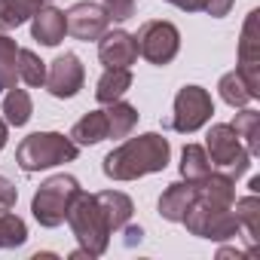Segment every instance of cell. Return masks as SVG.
Returning <instances> with one entry per match:
<instances>
[{
	"label": "cell",
	"instance_id": "cell-1",
	"mask_svg": "<svg viewBox=\"0 0 260 260\" xmlns=\"http://www.w3.org/2000/svg\"><path fill=\"white\" fill-rule=\"evenodd\" d=\"M169 156H172L169 138H162L156 132H147V135H138V138H128L125 144L110 150L104 156L101 169L110 181H135V178H144L150 172H162L169 166Z\"/></svg>",
	"mask_w": 260,
	"mask_h": 260
},
{
	"label": "cell",
	"instance_id": "cell-2",
	"mask_svg": "<svg viewBox=\"0 0 260 260\" xmlns=\"http://www.w3.org/2000/svg\"><path fill=\"white\" fill-rule=\"evenodd\" d=\"M64 220L71 223V230H74V236L80 242V248L71 254L74 260H80V257H101L107 251L110 226H107V217H104V211H101V205H98L95 196H89V193L80 190L74 196Z\"/></svg>",
	"mask_w": 260,
	"mask_h": 260
},
{
	"label": "cell",
	"instance_id": "cell-3",
	"mask_svg": "<svg viewBox=\"0 0 260 260\" xmlns=\"http://www.w3.org/2000/svg\"><path fill=\"white\" fill-rule=\"evenodd\" d=\"M80 153V147L58 135V132H34L28 135L19 150H16V162L22 166V172H40V169H52L58 162H74Z\"/></svg>",
	"mask_w": 260,
	"mask_h": 260
},
{
	"label": "cell",
	"instance_id": "cell-4",
	"mask_svg": "<svg viewBox=\"0 0 260 260\" xmlns=\"http://www.w3.org/2000/svg\"><path fill=\"white\" fill-rule=\"evenodd\" d=\"M77 193H80V184H77V178H71V175H55V178H49L46 184H40V190H37L34 199H31V211H34L37 223L46 226V230L64 223L68 208H71V202H74Z\"/></svg>",
	"mask_w": 260,
	"mask_h": 260
},
{
	"label": "cell",
	"instance_id": "cell-5",
	"mask_svg": "<svg viewBox=\"0 0 260 260\" xmlns=\"http://www.w3.org/2000/svg\"><path fill=\"white\" fill-rule=\"evenodd\" d=\"M205 153L211 159V166L230 178H239L251 169V153L242 147L239 135L233 132V125L217 122L208 128V138H205Z\"/></svg>",
	"mask_w": 260,
	"mask_h": 260
},
{
	"label": "cell",
	"instance_id": "cell-6",
	"mask_svg": "<svg viewBox=\"0 0 260 260\" xmlns=\"http://www.w3.org/2000/svg\"><path fill=\"white\" fill-rule=\"evenodd\" d=\"M181 223L193 233V236H202V239H214V242H223V239H233L239 236V220L230 208H211L205 202H199L193 196V202L187 205Z\"/></svg>",
	"mask_w": 260,
	"mask_h": 260
},
{
	"label": "cell",
	"instance_id": "cell-7",
	"mask_svg": "<svg viewBox=\"0 0 260 260\" xmlns=\"http://www.w3.org/2000/svg\"><path fill=\"white\" fill-rule=\"evenodd\" d=\"M214 113V104H211V95L202 89V86H184L178 95H175V113L162 122L166 128H175V132H196L202 128Z\"/></svg>",
	"mask_w": 260,
	"mask_h": 260
},
{
	"label": "cell",
	"instance_id": "cell-8",
	"mask_svg": "<svg viewBox=\"0 0 260 260\" xmlns=\"http://www.w3.org/2000/svg\"><path fill=\"white\" fill-rule=\"evenodd\" d=\"M135 43H138V55H144L156 68H166L181 49V34H178V28L172 22L153 19V22H144L138 28Z\"/></svg>",
	"mask_w": 260,
	"mask_h": 260
},
{
	"label": "cell",
	"instance_id": "cell-9",
	"mask_svg": "<svg viewBox=\"0 0 260 260\" xmlns=\"http://www.w3.org/2000/svg\"><path fill=\"white\" fill-rule=\"evenodd\" d=\"M257 19H260V13L251 10V13H248V22H245V28H242V40H239V68H236L254 98H260V37H257Z\"/></svg>",
	"mask_w": 260,
	"mask_h": 260
},
{
	"label": "cell",
	"instance_id": "cell-10",
	"mask_svg": "<svg viewBox=\"0 0 260 260\" xmlns=\"http://www.w3.org/2000/svg\"><path fill=\"white\" fill-rule=\"evenodd\" d=\"M64 19H68V34L74 40H83V43L98 40L110 28V22H113L110 13L101 4H92V0H80V4H74L64 13Z\"/></svg>",
	"mask_w": 260,
	"mask_h": 260
},
{
	"label": "cell",
	"instance_id": "cell-11",
	"mask_svg": "<svg viewBox=\"0 0 260 260\" xmlns=\"http://www.w3.org/2000/svg\"><path fill=\"white\" fill-rule=\"evenodd\" d=\"M83 80H86V71H83L80 58H77L74 52H64V55H58V58L49 64L43 86H46L55 98H74V95L83 89Z\"/></svg>",
	"mask_w": 260,
	"mask_h": 260
},
{
	"label": "cell",
	"instance_id": "cell-12",
	"mask_svg": "<svg viewBox=\"0 0 260 260\" xmlns=\"http://www.w3.org/2000/svg\"><path fill=\"white\" fill-rule=\"evenodd\" d=\"M98 58L104 68H128L138 58V43L125 31H104L98 37Z\"/></svg>",
	"mask_w": 260,
	"mask_h": 260
},
{
	"label": "cell",
	"instance_id": "cell-13",
	"mask_svg": "<svg viewBox=\"0 0 260 260\" xmlns=\"http://www.w3.org/2000/svg\"><path fill=\"white\" fill-rule=\"evenodd\" d=\"M196 199L211 208H233L236 202V178L211 169L202 181H196Z\"/></svg>",
	"mask_w": 260,
	"mask_h": 260
},
{
	"label": "cell",
	"instance_id": "cell-14",
	"mask_svg": "<svg viewBox=\"0 0 260 260\" xmlns=\"http://www.w3.org/2000/svg\"><path fill=\"white\" fill-rule=\"evenodd\" d=\"M31 34H34V40H40L43 46H58V43L64 40V34H68V19H64V13L55 10V7H49V4L40 7V10L34 13Z\"/></svg>",
	"mask_w": 260,
	"mask_h": 260
},
{
	"label": "cell",
	"instance_id": "cell-15",
	"mask_svg": "<svg viewBox=\"0 0 260 260\" xmlns=\"http://www.w3.org/2000/svg\"><path fill=\"white\" fill-rule=\"evenodd\" d=\"M193 196H196V184H190V181L169 184L166 193L159 196V214L166 220H172V223H181V217H184L187 205L193 202Z\"/></svg>",
	"mask_w": 260,
	"mask_h": 260
},
{
	"label": "cell",
	"instance_id": "cell-16",
	"mask_svg": "<svg viewBox=\"0 0 260 260\" xmlns=\"http://www.w3.org/2000/svg\"><path fill=\"white\" fill-rule=\"evenodd\" d=\"M95 199H98V205H101V211H104V217H107L110 233L122 230L128 220H132L135 205H132V199H128L125 193H119V190H104V193H95Z\"/></svg>",
	"mask_w": 260,
	"mask_h": 260
},
{
	"label": "cell",
	"instance_id": "cell-17",
	"mask_svg": "<svg viewBox=\"0 0 260 260\" xmlns=\"http://www.w3.org/2000/svg\"><path fill=\"white\" fill-rule=\"evenodd\" d=\"M71 138H74V144H77V147H80V144L92 147V144L104 141V138H107V113H104V110H89L83 119H77V122H74Z\"/></svg>",
	"mask_w": 260,
	"mask_h": 260
},
{
	"label": "cell",
	"instance_id": "cell-18",
	"mask_svg": "<svg viewBox=\"0 0 260 260\" xmlns=\"http://www.w3.org/2000/svg\"><path fill=\"white\" fill-rule=\"evenodd\" d=\"M49 0H0V31H13L22 22H28L40 7Z\"/></svg>",
	"mask_w": 260,
	"mask_h": 260
},
{
	"label": "cell",
	"instance_id": "cell-19",
	"mask_svg": "<svg viewBox=\"0 0 260 260\" xmlns=\"http://www.w3.org/2000/svg\"><path fill=\"white\" fill-rule=\"evenodd\" d=\"M104 113H107V138H125L138 125V110L119 98L110 101V107Z\"/></svg>",
	"mask_w": 260,
	"mask_h": 260
},
{
	"label": "cell",
	"instance_id": "cell-20",
	"mask_svg": "<svg viewBox=\"0 0 260 260\" xmlns=\"http://www.w3.org/2000/svg\"><path fill=\"white\" fill-rule=\"evenodd\" d=\"M128 86H132V74H128V68H107L104 77L98 80L95 98H98L101 104H110V101L122 98Z\"/></svg>",
	"mask_w": 260,
	"mask_h": 260
},
{
	"label": "cell",
	"instance_id": "cell-21",
	"mask_svg": "<svg viewBox=\"0 0 260 260\" xmlns=\"http://www.w3.org/2000/svg\"><path fill=\"white\" fill-rule=\"evenodd\" d=\"M233 214H236L239 226H245V239H248V245H251V251H254V248H257V239H260V202H257V193L239 199Z\"/></svg>",
	"mask_w": 260,
	"mask_h": 260
},
{
	"label": "cell",
	"instance_id": "cell-22",
	"mask_svg": "<svg viewBox=\"0 0 260 260\" xmlns=\"http://www.w3.org/2000/svg\"><path fill=\"white\" fill-rule=\"evenodd\" d=\"M230 125H233V132L245 141V150L251 156H257L260 153V113L257 110H242V113H236V119Z\"/></svg>",
	"mask_w": 260,
	"mask_h": 260
},
{
	"label": "cell",
	"instance_id": "cell-23",
	"mask_svg": "<svg viewBox=\"0 0 260 260\" xmlns=\"http://www.w3.org/2000/svg\"><path fill=\"white\" fill-rule=\"evenodd\" d=\"M208 172H211V159H208L205 147L187 144L184 153H181V178L190 181V184H196V181H202Z\"/></svg>",
	"mask_w": 260,
	"mask_h": 260
},
{
	"label": "cell",
	"instance_id": "cell-24",
	"mask_svg": "<svg viewBox=\"0 0 260 260\" xmlns=\"http://www.w3.org/2000/svg\"><path fill=\"white\" fill-rule=\"evenodd\" d=\"M31 110H34V104H31V95L25 92V89H7V98H4V113H7V122L10 125H25L28 119H31Z\"/></svg>",
	"mask_w": 260,
	"mask_h": 260
},
{
	"label": "cell",
	"instance_id": "cell-25",
	"mask_svg": "<svg viewBox=\"0 0 260 260\" xmlns=\"http://www.w3.org/2000/svg\"><path fill=\"white\" fill-rule=\"evenodd\" d=\"M217 89H220V98L230 104V107H245L254 95L248 92V86H245V80L239 77V71H230V74H223L220 77V83H217Z\"/></svg>",
	"mask_w": 260,
	"mask_h": 260
},
{
	"label": "cell",
	"instance_id": "cell-26",
	"mask_svg": "<svg viewBox=\"0 0 260 260\" xmlns=\"http://www.w3.org/2000/svg\"><path fill=\"white\" fill-rule=\"evenodd\" d=\"M28 239V226L19 214L0 211V248H19Z\"/></svg>",
	"mask_w": 260,
	"mask_h": 260
},
{
	"label": "cell",
	"instance_id": "cell-27",
	"mask_svg": "<svg viewBox=\"0 0 260 260\" xmlns=\"http://www.w3.org/2000/svg\"><path fill=\"white\" fill-rule=\"evenodd\" d=\"M19 77L28 86H43L46 83V61H40L31 49H19V61H16Z\"/></svg>",
	"mask_w": 260,
	"mask_h": 260
},
{
	"label": "cell",
	"instance_id": "cell-28",
	"mask_svg": "<svg viewBox=\"0 0 260 260\" xmlns=\"http://www.w3.org/2000/svg\"><path fill=\"white\" fill-rule=\"evenodd\" d=\"M104 10L110 13V19L125 22L135 16V0H104Z\"/></svg>",
	"mask_w": 260,
	"mask_h": 260
},
{
	"label": "cell",
	"instance_id": "cell-29",
	"mask_svg": "<svg viewBox=\"0 0 260 260\" xmlns=\"http://www.w3.org/2000/svg\"><path fill=\"white\" fill-rule=\"evenodd\" d=\"M16 199H19V190H16V184H13L10 178H4V175H0V211H13Z\"/></svg>",
	"mask_w": 260,
	"mask_h": 260
},
{
	"label": "cell",
	"instance_id": "cell-30",
	"mask_svg": "<svg viewBox=\"0 0 260 260\" xmlns=\"http://www.w3.org/2000/svg\"><path fill=\"white\" fill-rule=\"evenodd\" d=\"M199 10L214 16V19H220V16H226L233 10V0H199Z\"/></svg>",
	"mask_w": 260,
	"mask_h": 260
},
{
	"label": "cell",
	"instance_id": "cell-31",
	"mask_svg": "<svg viewBox=\"0 0 260 260\" xmlns=\"http://www.w3.org/2000/svg\"><path fill=\"white\" fill-rule=\"evenodd\" d=\"M166 4H175L178 10H187V13H199V0H166Z\"/></svg>",
	"mask_w": 260,
	"mask_h": 260
},
{
	"label": "cell",
	"instance_id": "cell-32",
	"mask_svg": "<svg viewBox=\"0 0 260 260\" xmlns=\"http://www.w3.org/2000/svg\"><path fill=\"white\" fill-rule=\"evenodd\" d=\"M7 138H10V135H7V119H0V150L7 147Z\"/></svg>",
	"mask_w": 260,
	"mask_h": 260
},
{
	"label": "cell",
	"instance_id": "cell-33",
	"mask_svg": "<svg viewBox=\"0 0 260 260\" xmlns=\"http://www.w3.org/2000/svg\"><path fill=\"white\" fill-rule=\"evenodd\" d=\"M248 187H251V193H257V190H260V178H251V184H248Z\"/></svg>",
	"mask_w": 260,
	"mask_h": 260
},
{
	"label": "cell",
	"instance_id": "cell-34",
	"mask_svg": "<svg viewBox=\"0 0 260 260\" xmlns=\"http://www.w3.org/2000/svg\"><path fill=\"white\" fill-rule=\"evenodd\" d=\"M0 92H4V86H0Z\"/></svg>",
	"mask_w": 260,
	"mask_h": 260
}]
</instances>
